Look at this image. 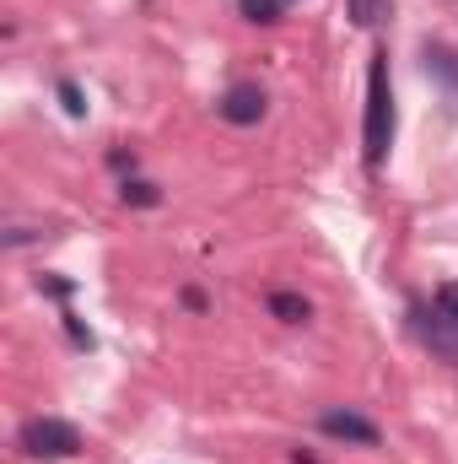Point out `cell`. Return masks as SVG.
<instances>
[{
    "instance_id": "ba28073f",
    "label": "cell",
    "mask_w": 458,
    "mask_h": 464,
    "mask_svg": "<svg viewBox=\"0 0 458 464\" xmlns=\"http://www.w3.org/2000/svg\"><path fill=\"white\" fill-rule=\"evenodd\" d=\"M119 200H124V206H157V200H162V189H157V184H146V179H124V184H119Z\"/></svg>"
},
{
    "instance_id": "3957f363",
    "label": "cell",
    "mask_w": 458,
    "mask_h": 464,
    "mask_svg": "<svg viewBox=\"0 0 458 464\" xmlns=\"http://www.w3.org/2000/svg\"><path fill=\"white\" fill-rule=\"evenodd\" d=\"M216 109H222V119H227V124H243V130H248V124H259V119H264V109H270V103H264V87L237 82V87H227V98H222Z\"/></svg>"
},
{
    "instance_id": "52a82bcc",
    "label": "cell",
    "mask_w": 458,
    "mask_h": 464,
    "mask_svg": "<svg viewBox=\"0 0 458 464\" xmlns=\"http://www.w3.org/2000/svg\"><path fill=\"white\" fill-rule=\"evenodd\" d=\"M345 16H350L356 27H377V22L388 16V0H345Z\"/></svg>"
},
{
    "instance_id": "7a4b0ae2",
    "label": "cell",
    "mask_w": 458,
    "mask_h": 464,
    "mask_svg": "<svg viewBox=\"0 0 458 464\" xmlns=\"http://www.w3.org/2000/svg\"><path fill=\"white\" fill-rule=\"evenodd\" d=\"M22 449L33 454V459H76L81 454V432L71 427V421H60V416H33L27 427H22Z\"/></svg>"
},
{
    "instance_id": "8fae6325",
    "label": "cell",
    "mask_w": 458,
    "mask_h": 464,
    "mask_svg": "<svg viewBox=\"0 0 458 464\" xmlns=\"http://www.w3.org/2000/svg\"><path fill=\"white\" fill-rule=\"evenodd\" d=\"M60 98H65V114H87V103H81V87H76V82H60Z\"/></svg>"
},
{
    "instance_id": "6da1fadb",
    "label": "cell",
    "mask_w": 458,
    "mask_h": 464,
    "mask_svg": "<svg viewBox=\"0 0 458 464\" xmlns=\"http://www.w3.org/2000/svg\"><path fill=\"white\" fill-rule=\"evenodd\" d=\"M361 146H367V168H383L388 146H394V87H388V54H372L367 71V124H361Z\"/></svg>"
},
{
    "instance_id": "9c48e42d",
    "label": "cell",
    "mask_w": 458,
    "mask_h": 464,
    "mask_svg": "<svg viewBox=\"0 0 458 464\" xmlns=\"http://www.w3.org/2000/svg\"><path fill=\"white\" fill-rule=\"evenodd\" d=\"M248 22H281V0H237Z\"/></svg>"
},
{
    "instance_id": "5b68a950",
    "label": "cell",
    "mask_w": 458,
    "mask_h": 464,
    "mask_svg": "<svg viewBox=\"0 0 458 464\" xmlns=\"http://www.w3.org/2000/svg\"><path fill=\"white\" fill-rule=\"evenodd\" d=\"M426 76H437V87L448 92V103L458 109V54L453 49L432 44V49H426Z\"/></svg>"
},
{
    "instance_id": "8992f818",
    "label": "cell",
    "mask_w": 458,
    "mask_h": 464,
    "mask_svg": "<svg viewBox=\"0 0 458 464\" xmlns=\"http://www.w3.org/2000/svg\"><path fill=\"white\" fill-rule=\"evenodd\" d=\"M270 314H275L281 324H302L313 308H308V297H297V292H270Z\"/></svg>"
},
{
    "instance_id": "277c9868",
    "label": "cell",
    "mask_w": 458,
    "mask_h": 464,
    "mask_svg": "<svg viewBox=\"0 0 458 464\" xmlns=\"http://www.w3.org/2000/svg\"><path fill=\"white\" fill-rule=\"evenodd\" d=\"M329 438H340V443H361V449H377V427L367 421V416H356V411H324V421H319Z\"/></svg>"
},
{
    "instance_id": "30bf717a",
    "label": "cell",
    "mask_w": 458,
    "mask_h": 464,
    "mask_svg": "<svg viewBox=\"0 0 458 464\" xmlns=\"http://www.w3.org/2000/svg\"><path fill=\"white\" fill-rule=\"evenodd\" d=\"M437 314H443V324H458V281H448L437 292Z\"/></svg>"
}]
</instances>
